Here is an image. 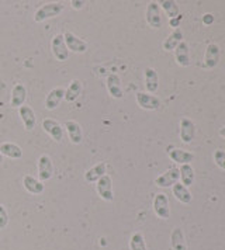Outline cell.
Here are the masks:
<instances>
[{
	"instance_id": "1",
	"label": "cell",
	"mask_w": 225,
	"mask_h": 250,
	"mask_svg": "<svg viewBox=\"0 0 225 250\" xmlns=\"http://www.w3.org/2000/svg\"><path fill=\"white\" fill-rule=\"evenodd\" d=\"M64 12V4L62 3H46L44 6H41L35 14H34V20L37 23H43L48 19H52L59 16L61 13Z\"/></svg>"
},
{
	"instance_id": "2",
	"label": "cell",
	"mask_w": 225,
	"mask_h": 250,
	"mask_svg": "<svg viewBox=\"0 0 225 250\" xmlns=\"http://www.w3.org/2000/svg\"><path fill=\"white\" fill-rule=\"evenodd\" d=\"M154 212L160 219H169L170 216V204L166 194L158 193L154 198Z\"/></svg>"
},
{
	"instance_id": "3",
	"label": "cell",
	"mask_w": 225,
	"mask_h": 250,
	"mask_svg": "<svg viewBox=\"0 0 225 250\" xmlns=\"http://www.w3.org/2000/svg\"><path fill=\"white\" fill-rule=\"evenodd\" d=\"M51 48H52V54H54L56 61L64 62V61H67L68 58H69V49H68L67 44H65L64 34H56L52 38Z\"/></svg>"
},
{
	"instance_id": "4",
	"label": "cell",
	"mask_w": 225,
	"mask_h": 250,
	"mask_svg": "<svg viewBox=\"0 0 225 250\" xmlns=\"http://www.w3.org/2000/svg\"><path fill=\"white\" fill-rule=\"evenodd\" d=\"M136 97V103L138 105L142 108V110H146V111H155L160 107V100L158 99L157 96L154 94H149V93H142V91H138L135 94Z\"/></svg>"
},
{
	"instance_id": "5",
	"label": "cell",
	"mask_w": 225,
	"mask_h": 250,
	"mask_svg": "<svg viewBox=\"0 0 225 250\" xmlns=\"http://www.w3.org/2000/svg\"><path fill=\"white\" fill-rule=\"evenodd\" d=\"M179 179V169H178V167H170L169 170H166L165 173H162L160 176H158L157 179H155V184H157L158 187L168 188V187H172L173 184H176Z\"/></svg>"
},
{
	"instance_id": "6",
	"label": "cell",
	"mask_w": 225,
	"mask_h": 250,
	"mask_svg": "<svg viewBox=\"0 0 225 250\" xmlns=\"http://www.w3.org/2000/svg\"><path fill=\"white\" fill-rule=\"evenodd\" d=\"M43 128H44L45 132L52 138L55 142H62V139H64V128L56 120L45 118L44 121H43Z\"/></svg>"
},
{
	"instance_id": "7",
	"label": "cell",
	"mask_w": 225,
	"mask_h": 250,
	"mask_svg": "<svg viewBox=\"0 0 225 250\" xmlns=\"http://www.w3.org/2000/svg\"><path fill=\"white\" fill-rule=\"evenodd\" d=\"M97 194L100 195L104 201H112L114 200V194H112V180L109 174H104L100 180H97V186H96Z\"/></svg>"
},
{
	"instance_id": "8",
	"label": "cell",
	"mask_w": 225,
	"mask_h": 250,
	"mask_svg": "<svg viewBox=\"0 0 225 250\" xmlns=\"http://www.w3.org/2000/svg\"><path fill=\"white\" fill-rule=\"evenodd\" d=\"M38 176L40 182H46L54 176V165L48 155H41L38 159Z\"/></svg>"
},
{
	"instance_id": "9",
	"label": "cell",
	"mask_w": 225,
	"mask_h": 250,
	"mask_svg": "<svg viewBox=\"0 0 225 250\" xmlns=\"http://www.w3.org/2000/svg\"><path fill=\"white\" fill-rule=\"evenodd\" d=\"M64 38H65V44H67L68 49L72 51V52H76V54H83L88 51V42L80 40L79 37L70 33V31H67L64 34Z\"/></svg>"
},
{
	"instance_id": "10",
	"label": "cell",
	"mask_w": 225,
	"mask_h": 250,
	"mask_svg": "<svg viewBox=\"0 0 225 250\" xmlns=\"http://www.w3.org/2000/svg\"><path fill=\"white\" fill-rule=\"evenodd\" d=\"M146 23L152 28L162 27V17H160V7L157 1H151L146 7Z\"/></svg>"
},
{
	"instance_id": "11",
	"label": "cell",
	"mask_w": 225,
	"mask_h": 250,
	"mask_svg": "<svg viewBox=\"0 0 225 250\" xmlns=\"http://www.w3.org/2000/svg\"><path fill=\"white\" fill-rule=\"evenodd\" d=\"M194 137H196V125L190 118L183 117L180 120V139L184 144H190Z\"/></svg>"
},
{
	"instance_id": "12",
	"label": "cell",
	"mask_w": 225,
	"mask_h": 250,
	"mask_svg": "<svg viewBox=\"0 0 225 250\" xmlns=\"http://www.w3.org/2000/svg\"><path fill=\"white\" fill-rule=\"evenodd\" d=\"M65 97V89L64 87H55L46 94L45 99V108L46 110H55Z\"/></svg>"
},
{
	"instance_id": "13",
	"label": "cell",
	"mask_w": 225,
	"mask_h": 250,
	"mask_svg": "<svg viewBox=\"0 0 225 250\" xmlns=\"http://www.w3.org/2000/svg\"><path fill=\"white\" fill-rule=\"evenodd\" d=\"M106 86H107V90L112 94L114 99H123V89H121V79L118 75L112 73L107 76L106 79Z\"/></svg>"
},
{
	"instance_id": "14",
	"label": "cell",
	"mask_w": 225,
	"mask_h": 250,
	"mask_svg": "<svg viewBox=\"0 0 225 250\" xmlns=\"http://www.w3.org/2000/svg\"><path fill=\"white\" fill-rule=\"evenodd\" d=\"M27 99V89L25 86L19 83L13 87L11 90V99H10V105L14 108H20L22 105H24V102Z\"/></svg>"
},
{
	"instance_id": "15",
	"label": "cell",
	"mask_w": 225,
	"mask_h": 250,
	"mask_svg": "<svg viewBox=\"0 0 225 250\" xmlns=\"http://www.w3.org/2000/svg\"><path fill=\"white\" fill-rule=\"evenodd\" d=\"M65 128H67L68 134H69V139H70L72 144H75V145L82 144V141H83V132H82V128H80L78 121L69 120V121L65 123Z\"/></svg>"
},
{
	"instance_id": "16",
	"label": "cell",
	"mask_w": 225,
	"mask_h": 250,
	"mask_svg": "<svg viewBox=\"0 0 225 250\" xmlns=\"http://www.w3.org/2000/svg\"><path fill=\"white\" fill-rule=\"evenodd\" d=\"M19 114L22 117V124L25 126L27 131H33L37 124V118H35V113L30 105H22L19 108Z\"/></svg>"
},
{
	"instance_id": "17",
	"label": "cell",
	"mask_w": 225,
	"mask_h": 250,
	"mask_svg": "<svg viewBox=\"0 0 225 250\" xmlns=\"http://www.w3.org/2000/svg\"><path fill=\"white\" fill-rule=\"evenodd\" d=\"M220 46L217 44H208L204 55V63L207 68H215L220 62Z\"/></svg>"
},
{
	"instance_id": "18",
	"label": "cell",
	"mask_w": 225,
	"mask_h": 250,
	"mask_svg": "<svg viewBox=\"0 0 225 250\" xmlns=\"http://www.w3.org/2000/svg\"><path fill=\"white\" fill-rule=\"evenodd\" d=\"M169 158L173 160L175 163H179V165H190V162L194 159V155L191 152H187L184 149H178L173 148L168 150Z\"/></svg>"
},
{
	"instance_id": "19",
	"label": "cell",
	"mask_w": 225,
	"mask_h": 250,
	"mask_svg": "<svg viewBox=\"0 0 225 250\" xmlns=\"http://www.w3.org/2000/svg\"><path fill=\"white\" fill-rule=\"evenodd\" d=\"M175 58L180 66H189L190 65V54H189V44L186 41H181L175 49Z\"/></svg>"
},
{
	"instance_id": "20",
	"label": "cell",
	"mask_w": 225,
	"mask_h": 250,
	"mask_svg": "<svg viewBox=\"0 0 225 250\" xmlns=\"http://www.w3.org/2000/svg\"><path fill=\"white\" fill-rule=\"evenodd\" d=\"M22 186H24V188H25L28 193L31 194H41L45 188L44 183L37 180L35 177L30 176V174H25V176L22 177Z\"/></svg>"
},
{
	"instance_id": "21",
	"label": "cell",
	"mask_w": 225,
	"mask_h": 250,
	"mask_svg": "<svg viewBox=\"0 0 225 250\" xmlns=\"http://www.w3.org/2000/svg\"><path fill=\"white\" fill-rule=\"evenodd\" d=\"M106 171H107V165H106V162H101L85 173V180L88 183H97V180H100L106 174Z\"/></svg>"
},
{
	"instance_id": "22",
	"label": "cell",
	"mask_w": 225,
	"mask_h": 250,
	"mask_svg": "<svg viewBox=\"0 0 225 250\" xmlns=\"http://www.w3.org/2000/svg\"><path fill=\"white\" fill-rule=\"evenodd\" d=\"M159 87V76L158 72L154 68L145 69V89L149 94L157 93Z\"/></svg>"
},
{
	"instance_id": "23",
	"label": "cell",
	"mask_w": 225,
	"mask_h": 250,
	"mask_svg": "<svg viewBox=\"0 0 225 250\" xmlns=\"http://www.w3.org/2000/svg\"><path fill=\"white\" fill-rule=\"evenodd\" d=\"M0 153L6 158H10V159H20L22 156V149L16 144L4 142L0 145Z\"/></svg>"
},
{
	"instance_id": "24",
	"label": "cell",
	"mask_w": 225,
	"mask_h": 250,
	"mask_svg": "<svg viewBox=\"0 0 225 250\" xmlns=\"http://www.w3.org/2000/svg\"><path fill=\"white\" fill-rule=\"evenodd\" d=\"M172 187H173V195H175V198H176L178 201L183 203V204H190L191 200H193V195H191L190 191L187 190L186 186H183L181 183H176V184H173Z\"/></svg>"
},
{
	"instance_id": "25",
	"label": "cell",
	"mask_w": 225,
	"mask_h": 250,
	"mask_svg": "<svg viewBox=\"0 0 225 250\" xmlns=\"http://www.w3.org/2000/svg\"><path fill=\"white\" fill-rule=\"evenodd\" d=\"M82 93V82L78 79L72 80L68 86V89L65 90V100L68 103H73Z\"/></svg>"
},
{
	"instance_id": "26",
	"label": "cell",
	"mask_w": 225,
	"mask_h": 250,
	"mask_svg": "<svg viewBox=\"0 0 225 250\" xmlns=\"http://www.w3.org/2000/svg\"><path fill=\"white\" fill-rule=\"evenodd\" d=\"M181 41H183V33H181V30L176 28V30L163 41V49H165V51H173V49H176V46L179 45Z\"/></svg>"
},
{
	"instance_id": "27",
	"label": "cell",
	"mask_w": 225,
	"mask_h": 250,
	"mask_svg": "<svg viewBox=\"0 0 225 250\" xmlns=\"http://www.w3.org/2000/svg\"><path fill=\"white\" fill-rule=\"evenodd\" d=\"M180 173V180H181V184L189 187L194 183V169L191 165H181L179 169Z\"/></svg>"
},
{
	"instance_id": "28",
	"label": "cell",
	"mask_w": 225,
	"mask_h": 250,
	"mask_svg": "<svg viewBox=\"0 0 225 250\" xmlns=\"http://www.w3.org/2000/svg\"><path fill=\"white\" fill-rule=\"evenodd\" d=\"M170 242H172V248L175 250H187L186 242H184V236L180 228H175L170 236Z\"/></svg>"
},
{
	"instance_id": "29",
	"label": "cell",
	"mask_w": 225,
	"mask_h": 250,
	"mask_svg": "<svg viewBox=\"0 0 225 250\" xmlns=\"http://www.w3.org/2000/svg\"><path fill=\"white\" fill-rule=\"evenodd\" d=\"M160 6H162V9L165 10V13L169 16V19L172 20V19H176V17H179V6L176 4V1H173V0H162L160 3H159Z\"/></svg>"
},
{
	"instance_id": "30",
	"label": "cell",
	"mask_w": 225,
	"mask_h": 250,
	"mask_svg": "<svg viewBox=\"0 0 225 250\" xmlns=\"http://www.w3.org/2000/svg\"><path fill=\"white\" fill-rule=\"evenodd\" d=\"M130 249L131 250H146L145 239L141 232H135L130 239Z\"/></svg>"
},
{
	"instance_id": "31",
	"label": "cell",
	"mask_w": 225,
	"mask_h": 250,
	"mask_svg": "<svg viewBox=\"0 0 225 250\" xmlns=\"http://www.w3.org/2000/svg\"><path fill=\"white\" fill-rule=\"evenodd\" d=\"M214 160H215V163H217V166L220 169L225 170V152L223 149H217L214 152Z\"/></svg>"
},
{
	"instance_id": "32",
	"label": "cell",
	"mask_w": 225,
	"mask_h": 250,
	"mask_svg": "<svg viewBox=\"0 0 225 250\" xmlns=\"http://www.w3.org/2000/svg\"><path fill=\"white\" fill-rule=\"evenodd\" d=\"M9 224V214L4 208V205L0 204V229H4Z\"/></svg>"
},
{
	"instance_id": "33",
	"label": "cell",
	"mask_w": 225,
	"mask_h": 250,
	"mask_svg": "<svg viewBox=\"0 0 225 250\" xmlns=\"http://www.w3.org/2000/svg\"><path fill=\"white\" fill-rule=\"evenodd\" d=\"M70 4H72V7H73V9L80 10V9H82V7L86 4V3H85L83 0H72V1H70Z\"/></svg>"
},
{
	"instance_id": "34",
	"label": "cell",
	"mask_w": 225,
	"mask_h": 250,
	"mask_svg": "<svg viewBox=\"0 0 225 250\" xmlns=\"http://www.w3.org/2000/svg\"><path fill=\"white\" fill-rule=\"evenodd\" d=\"M180 20H181V16L176 17V19H172V20H170V25H172V27H178V23H179Z\"/></svg>"
},
{
	"instance_id": "35",
	"label": "cell",
	"mask_w": 225,
	"mask_h": 250,
	"mask_svg": "<svg viewBox=\"0 0 225 250\" xmlns=\"http://www.w3.org/2000/svg\"><path fill=\"white\" fill-rule=\"evenodd\" d=\"M220 135L223 138H225V126H223V128L220 129Z\"/></svg>"
},
{
	"instance_id": "36",
	"label": "cell",
	"mask_w": 225,
	"mask_h": 250,
	"mask_svg": "<svg viewBox=\"0 0 225 250\" xmlns=\"http://www.w3.org/2000/svg\"><path fill=\"white\" fill-rule=\"evenodd\" d=\"M1 162H3V155L0 153V163H1Z\"/></svg>"
}]
</instances>
